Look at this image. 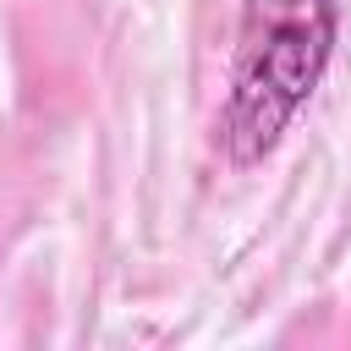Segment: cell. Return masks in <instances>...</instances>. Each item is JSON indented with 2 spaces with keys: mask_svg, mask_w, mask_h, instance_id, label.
I'll use <instances>...</instances> for the list:
<instances>
[{
  "mask_svg": "<svg viewBox=\"0 0 351 351\" xmlns=\"http://www.w3.org/2000/svg\"><path fill=\"white\" fill-rule=\"evenodd\" d=\"M340 38V0H241L219 148L230 165H263L302 104L318 93Z\"/></svg>",
  "mask_w": 351,
  "mask_h": 351,
  "instance_id": "cell-1",
  "label": "cell"
}]
</instances>
